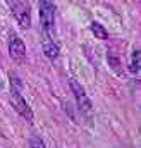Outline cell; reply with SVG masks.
Returning <instances> with one entry per match:
<instances>
[{
  "label": "cell",
  "instance_id": "obj_1",
  "mask_svg": "<svg viewBox=\"0 0 141 148\" xmlns=\"http://www.w3.org/2000/svg\"><path fill=\"white\" fill-rule=\"evenodd\" d=\"M40 23L43 36L55 38V5L52 0H40Z\"/></svg>",
  "mask_w": 141,
  "mask_h": 148
},
{
  "label": "cell",
  "instance_id": "obj_2",
  "mask_svg": "<svg viewBox=\"0 0 141 148\" xmlns=\"http://www.w3.org/2000/svg\"><path fill=\"white\" fill-rule=\"evenodd\" d=\"M69 86H70V91H72L74 98H76V103H77L79 112H81L83 115H90L93 107H91V100H90V97L86 95L84 88H83L74 77H70L69 79Z\"/></svg>",
  "mask_w": 141,
  "mask_h": 148
},
{
  "label": "cell",
  "instance_id": "obj_3",
  "mask_svg": "<svg viewBox=\"0 0 141 148\" xmlns=\"http://www.w3.org/2000/svg\"><path fill=\"white\" fill-rule=\"evenodd\" d=\"M9 7H10L14 17L17 19V23L21 24V28H24V29L31 28V9L26 0H14Z\"/></svg>",
  "mask_w": 141,
  "mask_h": 148
},
{
  "label": "cell",
  "instance_id": "obj_4",
  "mask_svg": "<svg viewBox=\"0 0 141 148\" xmlns=\"http://www.w3.org/2000/svg\"><path fill=\"white\" fill-rule=\"evenodd\" d=\"M10 103L14 107V110L17 112L19 115H23L28 122H33L35 119V114L31 110V107L28 105V102L23 98V95L19 91H10Z\"/></svg>",
  "mask_w": 141,
  "mask_h": 148
},
{
  "label": "cell",
  "instance_id": "obj_5",
  "mask_svg": "<svg viewBox=\"0 0 141 148\" xmlns=\"http://www.w3.org/2000/svg\"><path fill=\"white\" fill-rule=\"evenodd\" d=\"M7 50H9V55L14 62L17 64H23L26 60V45L24 41L19 36H10L7 41Z\"/></svg>",
  "mask_w": 141,
  "mask_h": 148
},
{
  "label": "cell",
  "instance_id": "obj_6",
  "mask_svg": "<svg viewBox=\"0 0 141 148\" xmlns=\"http://www.w3.org/2000/svg\"><path fill=\"white\" fill-rule=\"evenodd\" d=\"M43 53L50 59V60H55L59 57V43L55 41V38H50V36H43Z\"/></svg>",
  "mask_w": 141,
  "mask_h": 148
},
{
  "label": "cell",
  "instance_id": "obj_7",
  "mask_svg": "<svg viewBox=\"0 0 141 148\" xmlns=\"http://www.w3.org/2000/svg\"><path fill=\"white\" fill-rule=\"evenodd\" d=\"M141 69V52L140 50H133L131 53V64H129V71L133 74H140Z\"/></svg>",
  "mask_w": 141,
  "mask_h": 148
},
{
  "label": "cell",
  "instance_id": "obj_8",
  "mask_svg": "<svg viewBox=\"0 0 141 148\" xmlns=\"http://www.w3.org/2000/svg\"><path fill=\"white\" fill-rule=\"evenodd\" d=\"M90 31H91V33H93L97 38H100V40H107V38H108L107 29L102 26V24H100V23H95V21H93V23L90 24Z\"/></svg>",
  "mask_w": 141,
  "mask_h": 148
},
{
  "label": "cell",
  "instance_id": "obj_9",
  "mask_svg": "<svg viewBox=\"0 0 141 148\" xmlns=\"http://www.w3.org/2000/svg\"><path fill=\"white\" fill-rule=\"evenodd\" d=\"M107 60H108V64H110V67H112L114 71L120 73V60H119V57H117L115 53L108 52V53H107Z\"/></svg>",
  "mask_w": 141,
  "mask_h": 148
},
{
  "label": "cell",
  "instance_id": "obj_10",
  "mask_svg": "<svg viewBox=\"0 0 141 148\" xmlns=\"http://www.w3.org/2000/svg\"><path fill=\"white\" fill-rule=\"evenodd\" d=\"M21 88H23L21 79L10 73V91H19V93H21Z\"/></svg>",
  "mask_w": 141,
  "mask_h": 148
},
{
  "label": "cell",
  "instance_id": "obj_11",
  "mask_svg": "<svg viewBox=\"0 0 141 148\" xmlns=\"http://www.w3.org/2000/svg\"><path fill=\"white\" fill-rule=\"evenodd\" d=\"M29 147L31 148H47L45 143H43V140L38 138V136H31V138H29Z\"/></svg>",
  "mask_w": 141,
  "mask_h": 148
},
{
  "label": "cell",
  "instance_id": "obj_12",
  "mask_svg": "<svg viewBox=\"0 0 141 148\" xmlns=\"http://www.w3.org/2000/svg\"><path fill=\"white\" fill-rule=\"evenodd\" d=\"M5 2H7V3H9V5H10V3H12V2H14V0H5Z\"/></svg>",
  "mask_w": 141,
  "mask_h": 148
},
{
  "label": "cell",
  "instance_id": "obj_13",
  "mask_svg": "<svg viewBox=\"0 0 141 148\" xmlns=\"http://www.w3.org/2000/svg\"><path fill=\"white\" fill-rule=\"evenodd\" d=\"M0 90H2V79H0Z\"/></svg>",
  "mask_w": 141,
  "mask_h": 148
}]
</instances>
